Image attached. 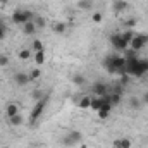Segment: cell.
<instances>
[{
	"mask_svg": "<svg viewBox=\"0 0 148 148\" xmlns=\"http://www.w3.org/2000/svg\"><path fill=\"white\" fill-rule=\"evenodd\" d=\"M17 55H19V59H21V60H28V59H31V55H33V53H31V50L24 48V50H21Z\"/></svg>",
	"mask_w": 148,
	"mask_h": 148,
	"instance_id": "9a60e30c",
	"label": "cell"
},
{
	"mask_svg": "<svg viewBox=\"0 0 148 148\" xmlns=\"http://www.w3.org/2000/svg\"><path fill=\"white\" fill-rule=\"evenodd\" d=\"M7 64H9V57L7 55H0V67H3Z\"/></svg>",
	"mask_w": 148,
	"mask_h": 148,
	"instance_id": "484cf974",
	"label": "cell"
},
{
	"mask_svg": "<svg viewBox=\"0 0 148 148\" xmlns=\"http://www.w3.org/2000/svg\"><path fill=\"white\" fill-rule=\"evenodd\" d=\"M73 83L74 84H84V77L81 74H74L73 76Z\"/></svg>",
	"mask_w": 148,
	"mask_h": 148,
	"instance_id": "44dd1931",
	"label": "cell"
},
{
	"mask_svg": "<svg viewBox=\"0 0 148 148\" xmlns=\"http://www.w3.org/2000/svg\"><path fill=\"white\" fill-rule=\"evenodd\" d=\"M109 114H110V112H107V110H98V117H100V119H107Z\"/></svg>",
	"mask_w": 148,
	"mask_h": 148,
	"instance_id": "83f0119b",
	"label": "cell"
},
{
	"mask_svg": "<svg viewBox=\"0 0 148 148\" xmlns=\"http://www.w3.org/2000/svg\"><path fill=\"white\" fill-rule=\"evenodd\" d=\"M14 81H16V84H19V86H26V84L29 83V76L26 73H16L14 74Z\"/></svg>",
	"mask_w": 148,
	"mask_h": 148,
	"instance_id": "8992f818",
	"label": "cell"
},
{
	"mask_svg": "<svg viewBox=\"0 0 148 148\" xmlns=\"http://www.w3.org/2000/svg\"><path fill=\"white\" fill-rule=\"evenodd\" d=\"M81 141V133L79 131H69L67 136L64 138V145L66 147H71V145H76Z\"/></svg>",
	"mask_w": 148,
	"mask_h": 148,
	"instance_id": "3957f363",
	"label": "cell"
},
{
	"mask_svg": "<svg viewBox=\"0 0 148 148\" xmlns=\"http://www.w3.org/2000/svg\"><path fill=\"white\" fill-rule=\"evenodd\" d=\"M5 31H7V28H0V41L5 38Z\"/></svg>",
	"mask_w": 148,
	"mask_h": 148,
	"instance_id": "f546056e",
	"label": "cell"
},
{
	"mask_svg": "<svg viewBox=\"0 0 148 148\" xmlns=\"http://www.w3.org/2000/svg\"><path fill=\"white\" fill-rule=\"evenodd\" d=\"M121 36H122V40H124V41H126V43L129 45V43H131V40L134 38V35H133V31H131V29H127V31L121 33Z\"/></svg>",
	"mask_w": 148,
	"mask_h": 148,
	"instance_id": "2e32d148",
	"label": "cell"
},
{
	"mask_svg": "<svg viewBox=\"0 0 148 148\" xmlns=\"http://www.w3.org/2000/svg\"><path fill=\"white\" fill-rule=\"evenodd\" d=\"M114 148H121V140H115L114 141Z\"/></svg>",
	"mask_w": 148,
	"mask_h": 148,
	"instance_id": "1f68e13d",
	"label": "cell"
},
{
	"mask_svg": "<svg viewBox=\"0 0 148 148\" xmlns=\"http://www.w3.org/2000/svg\"><path fill=\"white\" fill-rule=\"evenodd\" d=\"M102 103H103V98H102V97H98V98H93V100H91V109H93V110H100Z\"/></svg>",
	"mask_w": 148,
	"mask_h": 148,
	"instance_id": "5bb4252c",
	"label": "cell"
},
{
	"mask_svg": "<svg viewBox=\"0 0 148 148\" xmlns=\"http://www.w3.org/2000/svg\"><path fill=\"white\" fill-rule=\"evenodd\" d=\"M110 43H112V47H115L117 50H126V48H127V43L122 40L121 35H112L110 36Z\"/></svg>",
	"mask_w": 148,
	"mask_h": 148,
	"instance_id": "277c9868",
	"label": "cell"
},
{
	"mask_svg": "<svg viewBox=\"0 0 148 148\" xmlns=\"http://www.w3.org/2000/svg\"><path fill=\"white\" fill-rule=\"evenodd\" d=\"M0 2H2V3H7V2H9V0H0Z\"/></svg>",
	"mask_w": 148,
	"mask_h": 148,
	"instance_id": "836d02e7",
	"label": "cell"
},
{
	"mask_svg": "<svg viewBox=\"0 0 148 148\" xmlns=\"http://www.w3.org/2000/svg\"><path fill=\"white\" fill-rule=\"evenodd\" d=\"M33 23H35V26H36V28H43V26H45L43 17H35V19H33Z\"/></svg>",
	"mask_w": 148,
	"mask_h": 148,
	"instance_id": "603a6c76",
	"label": "cell"
},
{
	"mask_svg": "<svg viewBox=\"0 0 148 148\" xmlns=\"http://www.w3.org/2000/svg\"><path fill=\"white\" fill-rule=\"evenodd\" d=\"M45 107H47V97H43L41 100H38L36 103L33 105V110H31V114H29V122H31V124L36 122L38 119H40V115L43 114Z\"/></svg>",
	"mask_w": 148,
	"mask_h": 148,
	"instance_id": "6da1fadb",
	"label": "cell"
},
{
	"mask_svg": "<svg viewBox=\"0 0 148 148\" xmlns=\"http://www.w3.org/2000/svg\"><path fill=\"white\" fill-rule=\"evenodd\" d=\"M109 102H110L112 105H119L121 103V93H114L110 98H109Z\"/></svg>",
	"mask_w": 148,
	"mask_h": 148,
	"instance_id": "d6986e66",
	"label": "cell"
},
{
	"mask_svg": "<svg viewBox=\"0 0 148 148\" xmlns=\"http://www.w3.org/2000/svg\"><path fill=\"white\" fill-rule=\"evenodd\" d=\"M93 91H95L97 97H105V93H107V86H105L103 83H95V84H93Z\"/></svg>",
	"mask_w": 148,
	"mask_h": 148,
	"instance_id": "ba28073f",
	"label": "cell"
},
{
	"mask_svg": "<svg viewBox=\"0 0 148 148\" xmlns=\"http://www.w3.org/2000/svg\"><path fill=\"white\" fill-rule=\"evenodd\" d=\"M91 97H88V95H84V97H81V100L77 102V107L79 109H90L91 107Z\"/></svg>",
	"mask_w": 148,
	"mask_h": 148,
	"instance_id": "9c48e42d",
	"label": "cell"
},
{
	"mask_svg": "<svg viewBox=\"0 0 148 148\" xmlns=\"http://www.w3.org/2000/svg\"><path fill=\"white\" fill-rule=\"evenodd\" d=\"M52 29H53V33H66V23H55L53 26H52Z\"/></svg>",
	"mask_w": 148,
	"mask_h": 148,
	"instance_id": "4fadbf2b",
	"label": "cell"
},
{
	"mask_svg": "<svg viewBox=\"0 0 148 148\" xmlns=\"http://www.w3.org/2000/svg\"><path fill=\"white\" fill-rule=\"evenodd\" d=\"M79 7H81V9H90V7H91V3H90V2H86V0H81V2H79Z\"/></svg>",
	"mask_w": 148,
	"mask_h": 148,
	"instance_id": "4316f807",
	"label": "cell"
},
{
	"mask_svg": "<svg viewBox=\"0 0 148 148\" xmlns=\"http://www.w3.org/2000/svg\"><path fill=\"white\" fill-rule=\"evenodd\" d=\"M91 19H93V23H102V12H95L91 16Z\"/></svg>",
	"mask_w": 148,
	"mask_h": 148,
	"instance_id": "d4e9b609",
	"label": "cell"
},
{
	"mask_svg": "<svg viewBox=\"0 0 148 148\" xmlns=\"http://www.w3.org/2000/svg\"><path fill=\"white\" fill-rule=\"evenodd\" d=\"M141 103H145V105H148V91L143 95V98H141Z\"/></svg>",
	"mask_w": 148,
	"mask_h": 148,
	"instance_id": "4dcf8cb0",
	"label": "cell"
},
{
	"mask_svg": "<svg viewBox=\"0 0 148 148\" xmlns=\"http://www.w3.org/2000/svg\"><path fill=\"white\" fill-rule=\"evenodd\" d=\"M148 43V35H138V36H134L131 40V43H129V47L133 48V50H141L145 45Z\"/></svg>",
	"mask_w": 148,
	"mask_h": 148,
	"instance_id": "7a4b0ae2",
	"label": "cell"
},
{
	"mask_svg": "<svg viewBox=\"0 0 148 148\" xmlns=\"http://www.w3.org/2000/svg\"><path fill=\"white\" fill-rule=\"evenodd\" d=\"M127 7H129V3H127L126 0H114V10L122 12V10H126Z\"/></svg>",
	"mask_w": 148,
	"mask_h": 148,
	"instance_id": "30bf717a",
	"label": "cell"
},
{
	"mask_svg": "<svg viewBox=\"0 0 148 148\" xmlns=\"http://www.w3.org/2000/svg\"><path fill=\"white\" fill-rule=\"evenodd\" d=\"M31 47H33V53H35V52H41V50H45V48H43V43H41L40 40H33Z\"/></svg>",
	"mask_w": 148,
	"mask_h": 148,
	"instance_id": "e0dca14e",
	"label": "cell"
},
{
	"mask_svg": "<svg viewBox=\"0 0 148 148\" xmlns=\"http://www.w3.org/2000/svg\"><path fill=\"white\" fill-rule=\"evenodd\" d=\"M33 60L36 62L38 66H41V64L45 62V50H41V52H35V55H33Z\"/></svg>",
	"mask_w": 148,
	"mask_h": 148,
	"instance_id": "7c38bea8",
	"label": "cell"
},
{
	"mask_svg": "<svg viewBox=\"0 0 148 148\" xmlns=\"http://www.w3.org/2000/svg\"><path fill=\"white\" fill-rule=\"evenodd\" d=\"M10 19H12L14 24H23V26H24V24L28 23V17H26V12H24V10H16Z\"/></svg>",
	"mask_w": 148,
	"mask_h": 148,
	"instance_id": "5b68a950",
	"label": "cell"
},
{
	"mask_svg": "<svg viewBox=\"0 0 148 148\" xmlns=\"http://www.w3.org/2000/svg\"><path fill=\"white\" fill-rule=\"evenodd\" d=\"M121 148H131V140L129 138H122L121 140Z\"/></svg>",
	"mask_w": 148,
	"mask_h": 148,
	"instance_id": "cb8c5ba5",
	"label": "cell"
},
{
	"mask_svg": "<svg viewBox=\"0 0 148 148\" xmlns=\"http://www.w3.org/2000/svg\"><path fill=\"white\" fill-rule=\"evenodd\" d=\"M10 124H12V126H21V124H23V117H21V114L10 117Z\"/></svg>",
	"mask_w": 148,
	"mask_h": 148,
	"instance_id": "ac0fdd59",
	"label": "cell"
},
{
	"mask_svg": "<svg viewBox=\"0 0 148 148\" xmlns=\"http://www.w3.org/2000/svg\"><path fill=\"white\" fill-rule=\"evenodd\" d=\"M129 105L133 107V109H140L143 103H141V100H138V98H131V102H129Z\"/></svg>",
	"mask_w": 148,
	"mask_h": 148,
	"instance_id": "7402d4cb",
	"label": "cell"
},
{
	"mask_svg": "<svg viewBox=\"0 0 148 148\" xmlns=\"http://www.w3.org/2000/svg\"><path fill=\"white\" fill-rule=\"evenodd\" d=\"M28 76H29V81H33V79H38V77L41 76V71H40V69H31Z\"/></svg>",
	"mask_w": 148,
	"mask_h": 148,
	"instance_id": "ffe728a7",
	"label": "cell"
},
{
	"mask_svg": "<svg viewBox=\"0 0 148 148\" xmlns=\"http://www.w3.org/2000/svg\"><path fill=\"white\" fill-rule=\"evenodd\" d=\"M0 28H5V24H3V21L0 19Z\"/></svg>",
	"mask_w": 148,
	"mask_h": 148,
	"instance_id": "d6a6232c",
	"label": "cell"
},
{
	"mask_svg": "<svg viewBox=\"0 0 148 148\" xmlns=\"http://www.w3.org/2000/svg\"><path fill=\"white\" fill-rule=\"evenodd\" d=\"M19 114V105L17 103H9L7 107H5V115L10 119V117H14V115H17Z\"/></svg>",
	"mask_w": 148,
	"mask_h": 148,
	"instance_id": "52a82bcc",
	"label": "cell"
},
{
	"mask_svg": "<svg viewBox=\"0 0 148 148\" xmlns=\"http://www.w3.org/2000/svg\"><path fill=\"white\" fill-rule=\"evenodd\" d=\"M134 24H136V19H127V21H126V26H127V28H133Z\"/></svg>",
	"mask_w": 148,
	"mask_h": 148,
	"instance_id": "f1b7e54d",
	"label": "cell"
},
{
	"mask_svg": "<svg viewBox=\"0 0 148 148\" xmlns=\"http://www.w3.org/2000/svg\"><path fill=\"white\" fill-rule=\"evenodd\" d=\"M23 31H24V35H33V33L36 31V26H35V23H33V21H28V23L23 26Z\"/></svg>",
	"mask_w": 148,
	"mask_h": 148,
	"instance_id": "8fae6325",
	"label": "cell"
}]
</instances>
